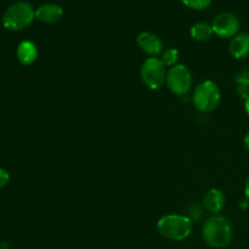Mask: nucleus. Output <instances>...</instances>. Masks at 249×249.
Here are the masks:
<instances>
[{
    "instance_id": "1",
    "label": "nucleus",
    "mask_w": 249,
    "mask_h": 249,
    "mask_svg": "<svg viewBox=\"0 0 249 249\" xmlns=\"http://www.w3.org/2000/svg\"><path fill=\"white\" fill-rule=\"evenodd\" d=\"M202 237L204 242L211 247L216 249L226 248L232 242V225L225 216L214 214L204 221L202 228Z\"/></svg>"
},
{
    "instance_id": "2",
    "label": "nucleus",
    "mask_w": 249,
    "mask_h": 249,
    "mask_svg": "<svg viewBox=\"0 0 249 249\" xmlns=\"http://www.w3.org/2000/svg\"><path fill=\"white\" fill-rule=\"evenodd\" d=\"M194 223L189 216L168 214L157 221V230L162 237L170 241H184L191 235Z\"/></svg>"
},
{
    "instance_id": "3",
    "label": "nucleus",
    "mask_w": 249,
    "mask_h": 249,
    "mask_svg": "<svg viewBox=\"0 0 249 249\" xmlns=\"http://www.w3.org/2000/svg\"><path fill=\"white\" fill-rule=\"evenodd\" d=\"M36 18V10L29 2L17 1L10 5L2 15V24L7 31L18 32L28 27Z\"/></svg>"
},
{
    "instance_id": "4",
    "label": "nucleus",
    "mask_w": 249,
    "mask_h": 249,
    "mask_svg": "<svg viewBox=\"0 0 249 249\" xmlns=\"http://www.w3.org/2000/svg\"><path fill=\"white\" fill-rule=\"evenodd\" d=\"M220 101V88L213 80H203L195 88L192 102L197 111L202 113H211L218 108Z\"/></svg>"
},
{
    "instance_id": "5",
    "label": "nucleus",
    "mask_w": 249,
    "mask_h": 249,
    "mask_svg": "<svg viewBox=\"0 0 249 249\" xmlns=\"http://www.w3.org/2000/svg\"><path fill=\"white\" fill-rule=\"evenodd\" d=\"M167 68L158 57H148L141 65L140 77L143 84L152 90H157L167 80Z\"/></svg>"
},
{
    "instance_id": "6",
    "label": "nucleus",
    "mask_w": 249,
    "mask_h": 249,
    "mask_svg": "<svg viewBox=\"0 0 249 249\" xmlns=\"http://www.w3.org/2000/svg\"><path fill=\"white\" fill-rule=\"evenodd\" d=\"M192 82L191 71L185 65H177L168 71L165 84L173 94L184 96L191 90Z\"/></svg>"
},
{
    "instance_id": "7",
    "label": "nucleus",
    "mask_w": 249,
    "mask_h": 249,
    "mask_svg": "<svg viewBox=\"0 0 249 249\" xmlns=\"http://www.w3.org/2000/svg\"><path fill=\"white\" fill-rule=\"evenodd\" d=\"M213 33L220 38H233L240 32V19L231 12H221L212 22Z\"/></svg>"
},
{
    "instance_id": "8",
    "label": "nucleus",
    "mask_w": 249,
    "mask_h": 249,
    "mask_svg": "<svg viewBox=\"0 0 249 249\" xmlns=\"http://www.w3.org/2000/svg\"><path fill=\"white\" fill-rule=\"evenodd\" d=\"M136 43L140 50L150 55L151 57L162 55L164 51V44L162 39L151 32H141L136 38Z\"/></svg>"
},
{
    "instance_id": "9",
    "label": "nucleus",
    "mask_w": 249,
    "mask_h": 249,
    "mask_svg": "<svg viewBox=\"0 0 249 249\" xmlns=\"http://www.w3.org/2000/svg\"><path fill=\"white\" fill-rule=\"evenodd\" d=\"M62 15V7L55 2H45L36 10V18L44 23H55L60 21Z\"/></svg>"
},
{
    "instance_id": "10",
    "label": "nucleus",
    "mask_w": 249,
    "mask_h": 249,
    "mask_svg": "<svg viewBox=\"0 0 249 249\" xmlns=\"http://www.w3.org/2000/svg\"><path fill=\"white\" fill-rule=\"evenodd\" d=\"M225 196L218 189H211L203 195V206L208 212L218 214L225 207Z\"/></svg>"
},
{
    "instance_id": "11",
    "label": "nucleus",
    "mask_w": 249,
    "mask_h": 249,
    "mask_svg": "<svg viewBox=\"0 0 249 249\" xmlns=\"http://www.w3.org/2000/svg\"><path fill=\"white\" fill-rule=\"evenodd\" d=\"M229 50L236 60H243L249 56V34L238 33L233 36L229 45Z\"/></svg>"
},
{
    "instance_id": "12",
    "label": "nucleus",
    "mask_w": 249,
    "mask_h": 249,
    "mask_svg": "<svg viewBox=\"0 0 249 249\" xmlns=\"http://www.w3.org/2000/svg\"><path fill=\"white\" fill-rule=\"evenodd\" d=\"M17 58L23 66H29L38 57V49L33 41L23 40L18 44L16 50Z\"/></svg>"
},
{
    "instance_id": "13",
    "label": "nucleus",
    "mask_w": 249,
    "mask_h": 249,
    "mask_svg": "<svg viewBox=\"0 0 249 249\" xmlns=\"http://www.w3.org/2000/svg\"><path fill=\"white\" fill-rule=\"evenodd\" d=\"M190 34L195 40L206 41L213 36V28H212V24L206 23V22H198L191 27Z\"/></svg>"
},
{
    "instance_id": "14",
    "label": "nucleus",
    "mask_w": 249,
    "mask_h": 249,
    "mask_svg": "<svg viewBox=\"0 0 249 249\" xmlns=\"http://www.w3.org/2000/svg\"><path fill=\"white\" fill-rule=\"evenodd\" d=\"M235 84L238 96L246 99L249 95V70L241 71L236 74Z\"/></svg>"
},
{
    "instance_id": "15",
    "label": "nucleus",
    "mask_w": 249,
    "mask_h": 249,
    "mask_svg": "<svg viewBox=\"0 0 249 249\" xmlns=\"http://www.w3.org/2000/svg\"><path fill=\"white\" fill-rule=\"evenodd\" d=\"M180 58V53L178 49L174 48H169L165 49L162 53V62L164 63L165 67H174V66L178 65V61Z\"/></svg>"
},
{
    "instance_id": "16",
    "label": "nucleus",
    "mask_w": 249,
    "mask_h": 249,
    "mask_svg": "<svg viewBox=\"0 0 249 249\" xmlns=\"http://www.w3.org/2000/svg\"><path fill=\"white\" fill-rule=\"evenodd\" d=\"M213 0H181L182 4L187 6L191 10H196V11H202L211 6Z\"/></svg>"
},
{
    "instance_id": "17",
    "label": "nucleus",
    "mask_w": 249,
    "mask_h": 249,
    "mask_svg": "<svg viewBox=\"0 0 249 249\" xmlns=\"http://www.w3.org/2000/svg\"><path fill=\"white\" fill-rule=\"evenodd\" d=\"M10 181V174L7 170H5L4 168L0 167V189H2L4 186H6Z\"/></svg>"
},
{
    "instance_id": "18",
    "label": "nucleus",
    "mask_w": 249,
    "mask_h": 249,
    "mask_svg": "<svg viewBox=\"0 0 249 249\" xmlns=\"http://www.w3.org/2000/svg\"><path fill=\"white\" fill-rule=\"evenodd\" d=\"M245 195H246V198H247V201L249 202V178L247 179V181H246V185H245Z\"/></svg>"
},
{
    "instance_id": "19",
    "label": "nucleus",
    "mask_w": 249,
    "mask_h": 249,
    "mask_svg": "<svg viewBox=\"0 0 249 249\" xmlns=\"http://www.w3.org/2000/svg\"><path fill=\"white\" fill-rule=\"evenodd\" d=\"M245 109L247 112V114L249 116V95L245 99Z\"/></svg>"
},
{
    "instance_id": "20",
    "label": "nucleus",
    "mask_w": 249,
    "mask_h": 249,
    "mask_svg": "<svg viewBox=\"0 0 249 249\" xmlns=\"http://www.w3.org/2000/svg\"><path fill=\"white\" fill-rule=\"evenodd\" d=\"M243 143H245V147L247 148V151L249 152V133L246 135L245 140H243Z\"/></svg>"
},
{
    "instance_id": "21",
    "label": "nucleus",
    "mask_w": 249,
    "mask_h": 249,
    "mask_svg": "<svg viewBox=\"0 0 249 249\" xmlns=\"http://www.w3.org/2000/svg\"><path fill=\"white\" fill-rule=\"evenodd\" d=\"M0 249H11L7 242H0Z\"/></svg>"
}]
</instances>
